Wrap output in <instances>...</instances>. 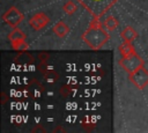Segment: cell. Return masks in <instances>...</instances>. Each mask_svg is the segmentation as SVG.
<instances>
[{"label":"cell","mask_w":148,"mask_h":133,"mask_svg":"<svg viewBox=\"0 0 148 133\" xmlns=\"http://www.w3.org/2000/svg\"><path fill=\"white\" fill-rule=\"evenodd\" d=\"M81 39L92 50H99L104 46L109 39V32L102 27V23L98 17H92L88 29L81 35Z\"/></svg>","instance_id":"cell-1"},{"label":"cell","mask_w":148,"mask_h":133,"mask_svg":"<svg viewBox=\"0 0 148 133\" xmlns=\"http://www.w3.org/2000/svg\"><path fill=\"white\" fill-rule=\"evenodd\" d=\"M118 0H77V2L92 16H103Z\"/></svg>","instance_id":"cell-2"},{"label":"cell","mask_w":148,"mask_h":133,"mask_svg":"<svg viewBox=\"0 0 148 133\" xmlns=\"http://www.w3.org/2000/svg\"><path fill=\"white\" fill-rule=\"evenodd\" d=\"M119 65L127 74H131L134 71H136L138 68L145 66V60L138 53H135V54H131L128 57H121L119 60Z\"/></svg>","instance_id":"cell-3"},{"label":"cell","mask_w":148,"mask_h":133,"mask_svg":"<svg viewBox=\"0 0 148 133\" xmlns=\"http://www.w3.org/2000/svg\"><path fill=\"white\" fill-rule=\"evenodd\" d=\"M128 79L138 89H145L148 86V69H146L145 66H142L133 73L128 74Z\"/></svg>","instance_id":"cell-4"},{"label":"cell","mask_w":148,"mask_h":133,"mask_svg":"<svg viewBox=\"0 0 148 133\" xmlns=\"http://www.w3.org/2000/svg\"><path fill=\"white\" fill-rule=\"evenodd\" d=\"M24 19V15L22 14V12H20L15 6L9 7V9H7L5 12V14L2 15V20L3 22L12 27V28H16Z\"/></svg>","instance_id":"cell-5"},{"label":"cell","mask_w":148,"mask_h":133,"mask_svg":"<svg viewBox=\"0 0 148 133\" xmlns=\"http://www.w3.org/2000/svg\"><path fill=\"white\" fill-rule=\"evenodd\" d=\"M49 23H50V17L45 13H43V12H39V13L34 14L31 16V19L29 20V25L35 31L43 30Z\"/></svg>","instance_id":"cell-6"},{"label":"cell","mask_w":148,"mask_h":133,"mask_svg":"<svg viewBox=\"0 0 148 133\" xmlns=\"http://www.w3.org/2000/svg\"><path fill=\"white\" fill-rule=\"evenodd\" d=\"M53 32L59 37V38H65L68 34H69V27L62 22V21H59L57 22L54 25H53Z\"/></svg>","instance_id":"cell-7"},{"label":"cell","mask_w":148,"mask_h":133,"mask_svg":"<svg viewBox=\"0 0 148 133\" xmlns=\"http://www.w3.org/2000/svg\"><path fill=\"white\" fill-rule=\"evenodd\" d=\"M120 37H121L124 40H126V42H133V40L138 37V32H136V30H135L133 27L126 25V27L123 29V31L120 32Z\"/></svg>","instance_id":"cell-8"},{"label":"cell","mask_w":148,"mask_h":133,"mask_svg":"<svg viewBox=\"0 0 148 133\" xmlns=\"http://www.w3.org/2000/svg\"><path fill=\"white\" fill-rule=\"evenodd\" d=\"M118 50H119L121 57H128V56H131V54H135V53H136V51H135V49H134L132 42H126V40L123 42V43L118 46Z\"/></svg>","instance_id":"cell-9"},{"label":"cell","mask_w":148,"mask_h":133,"mask_svg":"<svg viewBox=\"0 0 148 133\" xmlns=\"http://www.w3.org/2000/svg\"><path fill=\"white\" fill-rule=\"evenodd\" d=\"M25 34L21 30V29H18L17 27L16 28H14L10 32H9V35H8V40L10 42V44L12 43H14V42H18V40H24L25 39Z\"/></svg>","instance_id":"cell-10"},{"label":"cell","mask_w":148,"mask_h":133,"mask_svg":"<svg viewBox=\"0 0 148 133\" xmlns=\"http://www.w3.org/2000/svg\"><path fill=\"white\" fill-rule=\"evenodd\" d=\"M103 24H104V27L106 28L108 31H113V30H116V29L118 28L119 22H118V20H117L113 15H108V16L105 17Z\"/></svg>","instance_id":"cell-11"},{"label":"cell","mask_w":148,"mask_h":133,"mask_svg":"<svg viewBox=\"0 0 148 133\" xmlns=\"http://www.w3.org/2000/svg\"><path fill=\"white\" fill-rule=\"evenodd\" d=\"M62 10H64L66 14L72 15V14H74V13L77 10V6H76V3H75L73 0H67V1H65V3L62 5Z\"/></svg>","instance_id":"cell-12"},{"label":"cell","mask_w":148,"mask_h":133,"mask_svg":"<svg viewBox=\"0 0 148 133\" xmlns=\"http://www.w3.org/2000/svg\"><path fill=\"white\" fill-rule=\"evenodd\" d=\"M12 47H13L15 51H17V52H25V51H28V49H29V46H28L25 39H24V40H18V42L12 43Z\"/></svg>","instance_id":"cell-13"},{"label":"cell","mask_w":148,"mask_h":133,"mask_svg":"<svg viewBox=\"0 0 148 133\" xmlns=\"http://www.w3.org/2000/svg\"><path fill=\"white\" fill-rule=\"evenodd\" d=\"M44 79L47 81V82H56L59 80V74L53 71V69H49L45 74H44Z\"/></svg>","instance_id":"cell-14"},{"label":"cell","mask_w":148,"mask_h":133,"mask_svg":"<svg viewBox=\"0 0 148 133\" xmlns=\"http://www.w3.org/2000/svg\"><path fill=\"white\" fill-rule=\"evenodd\" d=\"M73 89H74V87L73 86H69V84H64L61 88H60V95L62 96V97H68V96H71L72 95V93H73Z\"/></svg>","instance_id":"cell-15"},{"label":"cell","mask_w":148,"mask_h":133,"mask_svg":"<svg viewBox=\"0 0 148 133\" xmlns=\"http://www.w3.org/2000/svg\"><path fill=\"white\" fill-rule=\"evenodd\" d=\"M37 69L44 75L49 69H47V64H46V61H40L38 65H37Z\"/></svg>","instance_id":"cell-16"},{"label":"cell","mask_w":148,"mask_h":133,"mask_svg":"<svg viewBox=\"0 0 148 133\" xmlns=\"http://www.w3.org/2000/svg\"><path fill=\"white\" fill-rule=\"evenodd\" d=\"M81 126H82V128L83 130H86V131H91V130H94L95 128V125H94V123H87V121H82V124H81Z\"/></svg>","instance_id":"cell-17"},{"label":"cell","mask_w":148,"mask_h":133,"mask_svg":"<svg viewBox=\"0 0 148 133\" xmlns=\"http://www.w3.org/2000/svg\"><path fill=\"white\" fill-rule=\"evenodd\" d=\"M38 58H39L40 61H47L49 58H50V54L46 53V52H40V53L38 54Z\"/></svg>","instance_id":"cell-18"},{"label":"cell","mask_w":148,"mask_h":133,"mask_svg":"<svg viewBox=\"0 0 148 133\" xmlns=\"http://www.w3.org/2000/svg\"><path fill=\"white\" fill-rule=\"evenodd\" d=\"M31 132H45V130L42 127V125H37L31 130Z\"/></svg>","instance_id":"cell-19"},{"label":"cell","mask_w":148,"mask_h":133,"mask_svg":"<svg viewBox=\"0 0 148 133\" xmlns=\"http://www.w3.org/2000/svg\"><path fill=\"white\" fill-rule=\"evenodd\" d=\"M53 132H66V130L62 128L60 125H58V127H56V128L53 130Z\"/></svg>","instance_id":"cell-20"},{"label":"cell","mask_w":148,"mask_h":133,"mask_svg":"<svg viewBox=\"0 0 148 133\" xmlns=\"http://www.w3.org/2000/svg\"><path fill=\"white\" fill-rule=\"evenodd\" d=\"M6 99H7V98H6V94H5V93H2V104H5V103H6Z\"/></svg>","instance_id":"cell-21"}]
</instances>
